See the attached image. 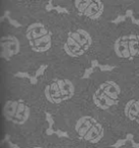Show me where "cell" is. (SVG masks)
Masks as SVG:
<instances>
[{
	"label": "cell",
	"mask_w": 139,
	"mask_h": 148,
	"mask_svg": "<svg viewBox=\"0 0 139 148\" xmlns=\"http://www.w3.org/2000/svg\"><path fill=\"white\" fill-rule=\"evenodd\" d=\"M25 38L29 48L37 54L47 53L53 45L51 32L47 25L41 21L30 23L25 29Z\"/></svg>",
	"instance_id": "obj_1"
},
{
	"label": "cell",
	"mask_w": 139,
	"mask_h": 148,
	"mask_svg": "<svg viewBox=\"0 0 139 148\" xmlns=\"http://www.w3.org/2000/svg\"><path fill=\"white\" fill-rule=\"evenodd\" d=\"M92 35L86 29L77 27L70 31L64 38L63 51L71 58L85 56L92 47Z\"/></svg>",
	"instance_id": "obj_2"
},
{
	"label": "cell",
	"mask_w": 139,
	"mask_h": 148,
	"mask_svg": "<svg viewBox=\"0 0 139 148\" xmlns=\"http://www.w3.org/2000/svg\"><path fill=\"white\" fill-rule=\"evenodd\" d=\"M122 89L114 80H105L96 85L92 91V99L96 109L108 111L119 103Z\"/></svg>",
	"instance_id": "obj_3"
},
{
	"label": "cell",
	"mask_w": 139,
	"mask_h": 148,
	"mask_svg": "<svg viewBox=\"0 0 139 148\" xmlns=\"http://www.w3.org/2000/svg\"><path fill=\"white\" fill-rule=\"evenodd\" d=\"M3 116L10 124L17 127H23L32 120L33 108L23 97H13L5 101Z\"/></svg>",
	"instance_id": "obj_4"
},
{
	"label": "cell",
	"mask_w": 139,
	"mask_h": 148,
	"mask_svg": "<svg viewBox=\"0 0 139 148\" xmlns=\"http://www.w3.org/2000/svg\"><path fill=\"white\" fill-rule=\"evenodd\" d=\"M76 87L73 81L68 78H56L51 80L44 88V97L49 103L61 105L74 97Z\"/></svg>",
	"instance_id": "obj_5"
},
{
	"label": "cell",
	"mask_w": 139,
	"mask_h": 148,
	"mask_svg": "<svg viewBox=\"0 0 139 148\" xmlns=\"http://www.w3.org/2000/svg\"><path fill=\"white\" fill-rule=\"evenodd\" d=\"M74 131L79 139L87 143H98L105 137L103 124L90 115L80 116L74 125Z\"/></svg>",
	"instance_id": "obj_6"
},
{
	"label": "cell",
	"mask_w": 139,
	"mask_h": 148,
	"mask_svg": "<svg viewBox=\"0 0 139 148\" xmlns=\"http://www.w3.org/2000/svg\"><path fill=\"white\" fill-rule=\"evenodd\" d=\"M116 57L122 60H132L139 56V34L129 33L120 36L113 44Z\"/></svg>",
	"instance_id": "obj_7"
},
{
	"label": "cell",
	"mask_w": 139,
	"mask_h": 148,
	"mask_svg": "<svg viewBox=\"0 0 139 148\" xmlns=\"http://www.w3.org/2000/svg\"><path fill=\"white\" fill-rule=\"evenodd\" d=\"M73 6L78 15L92 21L98 19L105 12L103 0H73Z\"/></svg>",
	"instance_id": "obj_8"
},
{
	"label": "cell",
	"mask_w": 139,
	"mask_h": 148,
	"mask_svg": "<svg viewBox=\"0 0 139 148\" xmlns=\"http://www.w3.org/2000/svg\"><path fill=\"white\" fill-rule=\"evenodd\" d=\"M0 47H1V57L3 59L9 60L13 56L19 54L21 50V42L15 36H3L0 40Z\"/></svg>",
	"instance_id": "obj_9"
},
{
	"label": "cell",
	"mask_w": 139,
	"mask_h": 148,
	"mask_svg": "<svg viewBox=\"0 0 139 148\" xmlns=\"http://www.w3.org/2000/svg\"><path fill=\"white\" fill-rule=\"evenodd\" d=\"M47 68H48V66H47V65H42V66H40V68L37 70V72H36L35 76L37 77V78H38L39 76H42V75H43V74L46 72Z\"/></svg>",
	"instance_id": "obj_10"
},
{
	"label": "cell",
	"mask_w": 139,
	"mask_h": 148,
	"mask_svg": "<svg viewBox=\"0 0 139 148\" xmlns=\"http://www.w3.org/2000/svg\"><path fill=\"white\" fill-rule=\"evenodd\" d=\"M127 140H129V139H120V140H118V141H117L116 143L113 145V147H115V148L122 147V146H124L125 144L127 143Z\"/></svg>",
	"instance_id": "obj_11"
},
{
	"label": "cell",
	"mask_w": 139,
	"mask_h": 148,
	"mask_svg": "<svg viewBox=\"0 0 139 148\" xmlns=\"http://www.w3.org/2000/svg\"><path fill=\"white\" fill-rule=\"evenodd\" d=\"M100 67V69L102 70V71H111V70H113V66H105V65H100L98 66Z\"/></svg>",
	"instance_id": "obj_12"
},
{
	"label": "cell",
	"mask_w": 139,
	"mask_h": 148,
	"mask_svg": "<svg viewBox=\"0 0 139 148\" xmlns=\"http://www.w3.org/2000/svg\"><path fill=\"white\" fill-rule=\"evenodd\" d=\"M92 72H94V68H92V67L88 68V69L86 70V72H85V75H83V76H82V78H87V77L90 75V73H92Z\"/></svg>",
	"instance_id": "obj_13"
},
{
	"label": "cell",
	"mask_w": 139,
	"mask_h": 148,
	"mask_svg": "<svg viewBox=\"0 0 139 148\" xmlns=\"http://www.w3.org/2000/svg\"><path fill=\"white\" fill-rule=\"evenodd\" d=\"M55 133L57 134V135L59 136V137H62V136H63V137H68V135L65 133V132H62V131H56Z\"/></svg>",
	"instance_id": "obj_14"
},
{
	"label": "cell",
	"mask_w": 139,
	"mask_h": 148,
	"mask_svg": "<svg viewBox=\"0 0 139 148\" xmlns=\"http://www.w3.org/2000/svg\"><path fill=\"white\" fill-rule=\"evenodd\" d=\"M47 120H48V122H49L50 127H52V126H53V124H54V121H53V119L51 118V116H50V115H47Z\"/></svg>",
	"instance_id": "obj_15"
},
{
	"label": "cell",
	"mask_w": 139,
	"mask_h": 148,
	"mask_svg": "<svg viewBox=\"0 0 139 148\" xmlns=\"http://www.w3.org/2000/svg\"><path fill=\"white\" fill-rule=\"evenodd\" d=\"M96 66H100L98 65V60H92V68H94V67H96Z\"/></svg>",
	"instance_id": "obj_16"
},
{
	"label": "cell",
	"mask_w": 139,
	"mask_h": 148,
	"mask_svg": "<svg viewBox=\"0 0 139 148\" xmlns=\"http://www.w3.org/2000/svg\"><path fill=\"white\" fill-rule=\"evenodd\" d=\"M55 132L56 131H54V130L52 129V127H50V128H48V129H47V134H48V135H53Z\"/></svg>",
	"instance_id": "obj_17"
},
{
	"label": "cell",
	"mask_w": 139,
	"mask_h": 148,
	"mask_svg": "<svg viewBox=\"0 0 139 148\" xmlns=\"http://www.w3.org/2000/svg\"><path fill=\"white\" fill-rule=\"evenodd\" d=\"M55 9L58 11V12H60V13H63V12H66V10L65 9H63V8H61L60 6H56L55 7Z\"/></svg>",
	"instance_id": "obj_18"
},
{
	"label": "cell",
	"mask_w": 139,
	"mask_h": 148,
	"mask_svg": "<svg viewBox=\"0 0 139 148\" xmlns=\"http://www.w3.org/2000/svg\"><path fill=\"white\" fill-rule=\"evenodd\" d=\"M127 16L133 17V12H132V10H130V9H129V10H127V11H126V17H127Z\"/></svg>",
	"instance_id": "obj_19"
},
{
	"label": "cell",
	"mask_w": 139,
	"mask_h": 148,
	"mask_svg": "<svg viewBox=\"0 0 139 148\" xmlns=\"http://www.w3.org/2000/svg\"><path fill=\"white\" fill-rule=\"evenodd\" d=\"M125 17H126V16H119L118 18H116V19L114 21V23H118L120 21H123V19H124Z\"/></svg>",
	"instance_id": "obj_20"
},
{
	"label": "cell",
	"mask_w": 139,
	"mask_h": 148,
	"mask_svg": "<svg viewBox=\"0 0 139 148\" xmlns=\"http://www.w3.org/2000/svg\"><path fill=\"white\" fill-rule=\"evenodd\" d=\"M131 143H132V146L134 148H139V143H135L134 140H131Z\"/></svg>",
	"instance_id": "obj_21"
},
{
	"label": "cell",
	"mask_w": 139,
	"mask_h": 148,
	"mask_svg": "<svg viewBox=\"0 0 139 148\" xmlns=\"http://www.w3.org/2000/svg\"><path fill=\"white\" fill-rule=\"evenodd\" d=\"M131 19H132V21L135 25H139V19H136L135 17H131Z\"/></svg>",
	"instance_id": "obj_22"
},
{
	"label": "cell",
	"mask_w": 139,
	"mask_h": 148,
	"mask_svg": "<svg viewBox=\"0 0 139 148\" xmlns=\"http://www.w3.org/2000/svg\"><path fill=\"white\" fill-rule=\"evenodd\" d=\"M9 146H10L11 148H21V147H19L17 145H15V144H13V143H11V142H9Z\"/></svg>",
	"instance_id": "obj_23"
},
{
	"label": "cell",
	"mask_w": 139,
	"mask_h": 148,
	"mask_svg": "<svg viewBox=\"0 0 139 148\" xmlns=\"http://www.w3.org/2000/svg\"><path fill=\"white\" fill-rule=\"evenodd\" d=\"M47 9H48V10H52V9H53V6H52V3H49V4H48Z\"/></svg>",
	"instance_id": "obj_24"
},
{
	"label": "cell",
	"mask_w": 139,
	"mask_h": 148,
	"mask_svg": "<svg viewBox=\"0 0 139 148\" xmlns=\"http://www.w3.org/2000/svg\"><path fill=\"white\" fill-rule=\"evenodd\" d=\"M33 148H44V147H42V146H35V147H33Z\"/></svg>",
	"instance_id": "obj_25"
}]
</instances>
